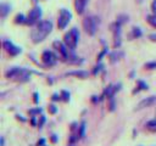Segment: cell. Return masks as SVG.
I'll return each instance as SVG.
<instances>
[{
	"instance_id": "4316f807",
	"label": "cell",
	"mask_w": 156,
	"mask_h": 146,
	"mask_svg": "<svg viewBox=\"0 0 156 146\" xmlns=\"http://www.w3.org/2000/svg\"><path fill=\"white\" fill-rule=\"evenodd\" d=\"M38 146H45V140L44 139H40L38 141Z\"/></svg>"
},
{
	"instance_id": "44dd1931",
	"label": "cell",
	"mask_w": 156,
	"mask_h": 146,
	"mask_svg": "<svg viewBox=\"0 0 156 146\" xmlns=\"http://www.w3.org/2000/svg\"><path fill=\"white\" fill-rule=\"evenodd\" d=\"M141 35V30L139 29V28H133V36H135V38H139Z\"/></svg>"
},
{
	"instance_id": "4fadbf2b",
	"label": "cell",
	"mask_w": 156,
	"mask_h": 146,
	"mask_svg": "<svg viewBox=\"0 0 156 146\" xmlns=\"http://www.w3.org/2000/svg\"><path fill=\"white\" fill-rule=\"evenodd\" d=\"M145 128L152 133H156V119H151L149 122H146L145 124Z\"/></svg>"
},
{
	"instance_id": "d4e9b609",
	"label": "cell",
	"mask_w": 156,
	"mask_h": 146,
	"mask_svg": "<svg viewBox=\"0 0 156 146\" xmlns=\"http://www.w3.org/2000/svg\"><path fill=\"white\" fill-rule=\"evenodd\" d=\"M52 100H54V101H56V100H61V96L57 95V94H54V95H52Z\"/></svg>"
},
{
	"instance_id": "5b68a950",
	"label": "cell",
	"mask_w": 156,
	"mask_h": 146,
	"mask_svg": "<svg viewBox=\"0 0 156 146\" xmlns=\"http://www.w3.org/2000/svg\"><path fill=\"white\" fill-rule=\"evenodd\" d=\"M71 18H72V13L68 10H66V9H61L58 18H57V27H58V29H65L68 26Z\"/></svg>"
},
{
	"instance_id": "4dcf8cb0",
	"label": "cell",
	"mask_w": 156,
	"mask_h": 146,
	"mask_svg": "<svg viewBox=\"0 0 156 146\" xmlns=\"http://www.w3.org/2000/svg\"><path fill=\"white\" fill-rule=\"evenodd\" d=\"M69 146H73V145H69Z\"/></svg>"
},
{
	"instance_id": "30bf717a",
	"label": "cell",
	"mask_w": 156,
	"mask_h": 146,
	"mask_svg": "<svg viewBox=\"0 0 156 146\" xmlns=\"http://www.w3.org/2000/svg\"><path fill=\"white\" fill-rule=\"evenodd\" d=\"M154 103H156V96H149V97L141 100V101L138 103L136 109H143V108L150 107V106H152Z\"/></svg>"
},
{
	"instance_id": "8992f818",
	"label": "cell",
	"mask_w": 156,
	"mask_h": 146,
	"mask_svg": "<svg viewBox=\"0 0 156 146\" xmlns=\"http://www.w3.org/2000/svg\"><path fill=\"white\" fill-rule=\"evenodd\" d=\"M54 47L56 49V51L58 52L60 57L62 61H69L72 54L69 52V49L65 45V43H61V41H54Z\"/></svg>"
},
{
	"instance_id": "7a4b0ae2",
	"label": "cell",
	"mask_w": 156,
	"mask_h": 146,
	"mask_svg": "<svg viewBox=\"0 0 156 146\" xmlns=\"http://www.w3.org/2000/svg\"><path fill=\"white\" fill-rule=\"evenodd\" d=\"M30 71L26 69V68H21V67H12L10 68L5 75L9 79H13L17 82H27L30 78Z\"/></svg>"
},
{
	"instance_id": "ba28073f",
	"label": "cell",
	"mask_w": 156,
	"mask_h": 146,
	"mask_svg": "<svg viewBox=\"0 0 156 146\" xmlns=\"http://www.w3.org/2000/svg\"><path fill=\"white\" fill-rule=\"evenodd\" d=\"M2 47L5 49V51H6L10 56H17L18 54L22 52L21 47L16 46V45H15L13 43H11L10 40H4V41H2Z\"/></svg>"
},
{
	"instance_id": "9c48e42d",
	"label": "cell",
	"mask_w": 156,
	"mask_h": 146,
	"mask_svg": "<svg viewBox=\"0 0 156 146\" xmlns=\"http://www.w3.org/2000/svg\"><path fill=\"white\" fill-rule=\"evenodd\" d=\"M41 61H43V63H44L46 67H51V66H54V64L56 63L57 57H56V55H55L52 51L46 50V51H44L43 55H41Z\"/></svg>"
},
{
	"instance_id": "8fae6325",
	"label": "cell",
	"mask_w": 156,
	"mask_h": 146,
	"mask_svg": "<svg viewBox=\"0 0 156 146\" xmlns=\"http://www.w3.org/2000/svg\"><path fill=\"white\" fill-rule=\"evenodd\" d=\"M87 4H88V0H74V9L78 15H82L84 12Z\"/></svg>"
},
{
	"instance_id": "f1b7e54d",
	"label": "cell",
	"mask_w": 156,
	"mask_h": 146,
	"mask_svg": "<svg viewBox=\"0 0 156 146\" xmlns=\"http://www.w3.org/2000/svg\"><path fill=\"white\" fill-rule=\"evenodd\" d=\"M51 141H52V142H56V141H57V137H56V135H55V134H52V135H51Z\"/></svg>"
},
{
	"instance_id": "83f0119b",
	"label": "cell",
	"mask_w": 156,
	"mask_h": 146,
	"mask_svg": "<svg viewBox=\"0 0 156 146\" xmlns=\"http://www.w3.org/2000/svg\"><path fill=\"white\" fill-rule=\"evenodd\" d=\"M149 39H150L151 41H156V34H150V35H149Z\"/></svg>"
},
{
	"instance_id": "ac0fdd59",
	"label": "cell",
	"mask_w": 156,
	"mask_h": 146,
	"mask_svg": "<svg viewBox=\"0 0 156 146\" xmlns=\"http://www.w3.org/2000/svg\"><path fill=\"white\" fill-rule=\"evenodd\" d=\"M78 129H79V130H78V136H79L80 139H82V137H84V131H85V123L83 122V123H82V124L78 127Z\"/></svg>"
},
{
	"instance_id": "9a60e30c",
	"label": "cell",
	"mask_w": 156,
	"mask_h": 146,
	"mask_svg": "<svg viewBox=\"0 0 156 146\" xmlns=\"http://www.w3.org/2000/svg\"><path fill=\"white\" fill-rule=\"evenodd\" d=\"M9 12H10V5H7V4H1V5H0V13H1V17H5Z\"/></svg>"
},
{
	"instance_id": "d6986e66",
	"label": "cell",
	"mask_w": 156,
	"mask_h": 146,
	"mask_svg": "<svg viewBox=\"0 0 156 146\" xmlns=\"http://www.w3.org/2000/svg\"><path fill=\"white\" fill-rule=\"evenodd\" d=\"M15 23H26V17L23 15H17L15 18Z\"/></svg>"
},
{
	"instance_id": "2e32d148",
	"label": "cell",
	"mask_w": 156,
	"mask_h": 146,
	"mask_svg": "<svg viewBox=\"0 0 156 146\" xmlns=\"http://www.w3.org/2000/svg\"><path fill=\"white\" fill-rule=\"evenodd\" d=\"M146 89H147V84L144 83V82H141V80H139L138 82V89L134 90V94L138 92V91H140V90H146Z\"/></svg>"
},
{
	"instance_id": "52a82bcc",
	"label": "cell",
	"mask_w": 156,
	"mask_h": 146,
	"mask_svg": "<svg viewBox=\"0 0 156 146\" xmlns=\"http://www.w3.org/2000/svg\"><path fill=\"white\" fill-rule=\"evenodd\" d=\"M40 17H41V9L39 6H35L34 9H32L28 13V16L26 17V23L32 26V24H37L39 23L40 21Z\"/></svg>"
},
{
	"instance_id": "603a6c76",
	"label": "cell",
	"mask_w": 156,
	"mask_h": 146,
	"mask_svg": "<svg viewBox=\"0 0 156 146\" xmlns=\"http://www.w3.org/2000/svg\"><path fill=\"white\" fill-rule=\"evenodd\" d=\"M151 10H152L154 15H156V0H154V1L151 2Z\"/></svg>"
},
{
	"instance_id": "277c9868",
	"label": "cell",
	"mask_w": 156,
	"mask_h": 146,
	"mask_svg": "<svg viewBox=\"0 0 156 146\" xmlns=\"http://www.w3.org/2000/svg\"><path fill=\"white\" fill-rule=\"evenodd\" d=\"M99 23H100L99 17H96V16H89V17H85L83 19V28H84V30L89 35H94L96 33V30H98Z\"/></svg>"
},
{
	"instance_id": "ffe728a7",
	"label": "cell",
	"mask_w": 156,
	"mask_h": 146,
	"mask_svg": "<svg viewBox=\"0 0 156 146\" xmlns=\"http://www.w3.org/2000/svg\"><path fill=\"white\" fill-rule=\"evenodd\" d=\"M146 69H156V61H152V62H147L145 63L144 66Z\"/></svg>"
},
{
	"instance_id": "f546056e",
	"label": "cell",
	"mask_w": 156,
	"mask_h": 146,
	"mask_svg": "<svg viewBox=\"0 0 156 146\" xmlns=\"http://www.w3.org/2000/svg\"><path fill=\"white\" fill-rule=\"evenodd\" d=\"M34 102H38V94L34 92Z\"/></svg>"
},
{
	"instance_id": "3957f363",
	"label": "cell",
	"mask_w": 156,
	"mask_h": 146,
	"mask_svg": "<svg viewBox=\"0 0 156 146\" xmlns=\"http://www.w3.org/2000/svg\"><path fill=\"white\" fill-rule=\"evenodd\" d=\"M78 40H79V32L77 28H72L71 30H68L65 36H63V43L65 45L71 50L73 51L76 47H77V44H78Z\"/></svg>"
},
{
	"instance_id": "484cf974",
	"label": "cell",
	"mask_w": 156,
	"mask_h": 146,
	"mask_svg": "<svg viewBox=\"0 0 156 146\" xmlns=\"http://www.w3.org/2000/svg\"><path fill=\"white\" fill-rule=\"evenodd\" d=\"M49 109H50V112H51V113H55V112H56V108H55V106H54V105H50V106H49Z\"/></svg>"
},
{
	"instance_id": "5bb4252c",
	"label": "cell",
	"mask_w": 156,
	"mask_h": 146,
	"mask_svg": "<svg viewBox=\"0 0 156 146\" xmlns=\"http://www.w3.org/2000/svg\"><path fill=\"white\" fill-rule=\"evenodd\" d=\"M67 75H76V77H79V78H87L88 77V72H84V71H73V72H68Z\"/></svg>"
},
{
	"instance_id": "6da1fadb",
	"label": "cell",
	"mask_w": 156,
	"mask_h": 146,
	"mask_svg": "<svg viewBox=\"0 0 156 146\" xmlns=\"http://www.w3.org/2000/svg\"><path fill=\"white\" fill-rule=\"evenodd\" d=\"M51 30H52V23L50 21H40L39 23L35 24V27L30 33L32 41L34 44L41 43L51 33Z\"/></svg>"
},
{
	"instance_id": "cb8c5ba5",
	"label": "cell",
	"mask_w": 156,
	"mask_h": 146,
	"mask_svg": "<svg viewBox=\"0 0 156 146\" xmlns=\"http://www.w3.org/2000/svg\"><path fill=\"white\" fill-rule=\"evenodd\" d=\"M30 114H34V113H41V109L40 108H37V109H30L29 111Z\"/></svg>"
},
{
	"instance_id": "7c38bea8",
	"label": "cell",
	"mask_w": 156,
	"mask_h": 146,
	"mask_svg": "<svg viewBox=\"0 0 156 146\" xmlns=\"http://www.w3.org/2000/svg\"><path fill=\"white\" fill-rule=\"evenodd\" d=\"M119 84L118 85H108L106 89H105V95L107 96V99H112L113 95L119 90Z\"/></svg>"
},
{
	"instance_id": "7402d4cb",
	"label": "cell",
	"mask_w": 156,
	"mask_h": 146,
	"mask_svg": "<svg viewBox=\"0 0 156 146\" xmlns=\"http://www.w3.org/2000/svg\"><path fill=\"white\" fill-rule=\"evenodd\" d=\"M61 96H62V100H65V101H68L69 100V92H67L66 90L61 91Z\"/></svg>"
},
{
	"instance_id": "e0dca14e",
	"label": "cell",
	"mask_w": 156,
	"mask_h": 146,
	"mask_svg": "<svg viewBox=\"0 0 156 146\" xmlns=\"http://www.w3.org/2000/svg\"><path fill=\"white\" fill-rule=\"evenodd\" d=\"M146 18H147L146 21H147L152 27H155V28H156V15H149Z\"/></svg>"
}]
</instances>
